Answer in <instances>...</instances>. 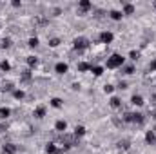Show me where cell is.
Instances as JSON below:
<instances>
[{
  "mask_svg": "<svg viewBox=\"0 0 156 154\" xmlns=\"http://www.w3.org/2000/svg\"><path fill=\"white\" fill-rule=\"evenodd\" d=\"M124 62H125V58L122 55H118V53H114V55H111L107 58V69H118L124 65Z\"/></svg>",
  "mask_w": 156,
  "mask_h": 154,
  "instance_id": "1",
  "label": "cell"
},
{
  "mask_svg": "<svg viewBox=\"0 0 156 154\" xmlns=\"http://www.w3.org/2000/svg\"><path fill=\"white\" fill-rule=\"evenodd\" d=\"M69 147L67 145H56V143H47V147H45V151H47V154H60V152H64V151H67Z\"/></svg>",
  "mask_w": 156,
  "mask_h": 154,
  "instance_id": "2",
  "label": "cell"
},
{
  "mask_svg": "<svg viewBox=\"0 0 156 154\" xmlns=\"http://www.w3.org/2000/svg\"><path fill=\"white\" fill-rule=\"evenodd\" d=\"M73 45H74V49H76V51H84V49H87V47H89V40H87V38H84V36L74 38Z\"/></svg>",
  "mask_w": 156,
  "mask_h": 154,
  "instance_id": "3",
  "label": "cell"
},
{
  "mask_svg": "<svg viewBox=\"0 0 156 154\" xmlns=\"http://www.w3.org/2000/svg\"><path fill=\"white\" fill-rule=\"evenodd\" d=\"M78 8H80V15H85L87 11L93 9V4L89 2V0H80V2H78Z\"/></svg>",
  "mask_w": 156,
  "mask_h": 154,
  "instance_id": "4",
  "label": "cell"
},
{
  "mask_svg": "<svg viewBox=\"0 0 156 154\" xmlns=\"http://www.w3.org/2000/svg\"><path fill=\"white\" fill-rule=\"evenodd\" d=\"M113 38H114V36H113V33H111V31H104V33H100V42H102V44H105V45H107V44H111V42H113Z\"/></svg>",
  "mask_w": 156,
  "mask_h": 154,
  "instance_id": "5",
  "label": "cell"
},
{
  "mask_svg": "<svg viewBox=\"0 0 156 154\" xmlns=\"http://www.w3.org/2000/svg\"><path fill=\"white\" fill-rule=\"evenodd\" d=\"M67 69H69V67H67V64H64V62H58V64L55 65V71L58 73V75H65Z\"/></svg>",
  "mask_w": 156,
  "mask_h": 154,
  "instance_id": "6",
  "label": "cell"
},
{
  "mask_svg": "<svg viewBox=\"0 0 156 154\" xmlns=\"http://www.w3.org/2000/svg\"><path fill=\"white\" fill-rule=\"evenodd\" d=\"M145 142L149 145H156V132L154 131H149L147 134H145Z\"/></svg>",
  "mask_w": 156,
  "mask_h": 154,
  "instance_id": "7",
  "label": "cell"
},
{
  "mask_svg": "<svg viewBox=\"0 0 156 154\" xmlns=\"http://www.w3.org/2000/svg\"><path fill=\"white\" fill-rule=\"evenodd\" d=\"M144 122H145V118H144V114H142V112H133V123L142 125Z\"/></svg>",
  "mask_w": 156,
  "mask_h": 154,
  "instance_id": "8",
  "label": "cell"
},
{
  "mask_svg": "<svg viewBox=\"0 0 156 154\" xmlns=\"http://www.w3.org/2000/svg\"><path fill=\"white\" fill-rule=\"evenodd\" d=\"M55 129H56L58 132H65V129H67V122H64V120H58V122L55 123Z\"/></svg>",
  "mask_w": 156,
  "mask_h": 154,
  "instance_id": "9",
  "label": "cell"
},
{
  "mask_svg": "<svg viewBox=\"0 0 156 154\" xmlns=\"http://www.w3.org/2000/svg\"><path fill=\"white\" fill-rule=\"evenodd\" d=\"M15 152H16V145H13V143L4 145V154H15Z\"/></svg>",
  "mask_w": 156,
  "mask_h": 154,
  "instance_id": "10",
  "label": "cell"
},
{
  "mask_svg": "<svg viewBox=\"0 0 156 154\" xmlns=\"http://www.w3.org/2000/svg\"><path fill=\"white\" fill-rule=\"evenodd\" d=\"M11 116V111L8 107H0V120H8Z\"/></svg>",
  "mask_w": 156,
  "mask_h": 154,
  "instance_id": "11",
  "label": "cell"
},
{
  "mask_svg": "<svg viewBox=\"0 0 156 154\" xmlns=\"http://www.w3.org/2000/svg\"><path fill=\"white\" fill-rule=\"evenodd\" d=\"M91 67H93V65H91V64H87V62H80V64H78V71H80V73L91 71Z\"/></svg>",
  "mask_w": 156,
  "mask_h": 154,
  "instance_id": "12",
  "label": "cell"
},
{
  "mask_svg": "<svg viewBox=\"0 0 156 154\" xmlns=\"http://www.w3.org/2000/svg\"><path fill=\"white\" fill-rule=\"evenodd\" d=\"M131 102H133V105H138V107H142V105H144V98H142L140 94H134V96L131 98Z\"/></svg>",
  "mask_w": 156,
  "mask_h": 154,
  "instance_id": "13",
  "label": "cell"
},
{
  "mask_svg": "<svg viewBox=\"0 0 156 154\" xmlns=\"http://www.w3.org/2000/svg\"><path fill=\"white\" fill-rule=\"evenodd\" d=\"M85 134V127L84 125H76V127H74V136H84Z\"/></svg>",
  "mask_w": 156,
  "mask_h": 154,
  "instance_id": "14",
  "label": "cell"
},
{
  "mask_svg": "<svg viewBox=\"0 0 156 154\" xmlns=\"http://www.w3.org/2000/svg\"><path fill=\"white\" fill-rule=\"evenodd\" d=\"M109 16H111L113 20H116V22H118V20H122V16H124V13L114 9V11H111V13H109Z\"/></svg>",
  "mask_w": 156,
  "mask_h": 154,
  "instance_id": "15",
  "label": "cell"
},
{
  "mask_svg": "<svg viewBox=\"0 0 156 154\" xmlns=\"http://www.w3.org/2000/svg\"><path fill=\"white\" fill-rule=\"evenodd\" d=\"M35 116L36 118H44L45 116V107H42V105L36 107V109H35Z\"/></svg>",
  "mask_w": 156,
  "mask_h": 154,
  "instance_id": "16",
  "label": "cell"
},
{
  "mask_svg": "<svg viewBox=\"0 0 156 154\" xmlns=\"http://www.w3.org/2000/svg\"><path fill=\"white\" fill-rule=\"evenodd\" d=\"M134 13V5L133 4H125L124 5V15H133Z\"/></svg>",
  "mask_w": 156,
  "mask_h": 154,
  "instance_id": "17",
  "label": "cell"
},
{
  "mask_svg": "<svg viewBox=\"0 0 156 154\" xmlns=\"http://www.w3.org/2000/svg\"><path fill=\"white\" fill-rule=\"evenodd\" d=\"M91 73L94 76H102V73H104V67H100V65H94V67H91Z\"/></svg>",
  "mask_w": 156,
  "mask_h": 154,
  "instance_id": "18",
  "label": "cell"
},
{
  "mask_svg": "<svg viewBox=\"0 0 156 154\" xmlns=\"http://www.w3.org/2000/svg\"><path fill=\"white\" fill-rule=\"evenodd\" d=\"M27 65L33 69V67H36L38 65V60H36V56H27Z\"/></svg>",
  "mask_w": 156,
  "mask_h": 154,
  "instance_id": "19",
  "label": "cell"
},
{
  "mask_svg": "<svg viewBox=\"0 0 156 154\" xmlns=\"http://www.w3.org/2000/svg\"><path fill=\"white\" fill-rule=\"evenodd\" d=\"M120 105H122V102H120V98H116V96H113V98H111V107H113V109H118Z\"/></svg>",
  "mask_w": 156,
  "mask_h": 154,
  "instance_id": "20",
  "label": "cell"
},
{
  "mask_svg": "<svg viewBox=\"0 0 156 154\" xmlns=\"http://www.w3.org/2000/svg\"><path fill=\"white\" fill-rule=\"evenodd\" d=\"M118 147L122 151H127L129 149V140H122V142H118Z\"/></svg>",
  "mask_w": 156,
  "mask_h": 154,
  "instance_id": "21",
  "label": "cell"
},
{
  "mask_svg": "<svg viewBox=\"0 0 156 154\" xmlns=\"http://www.w3.org/2000/svg\"><path fill=\"white\" fill-rule=\"evenodd\" d=\"M0 69H2V71H5V73H8V71L11 69V64L8 62V60H4V62H2V64H0Z\"/></svg>",
  "mask_w": 156,
  "mask_h": 154,
  "instance_id": "22",
  "label": "cell"
},
{
  "mask_svg": "<svg viewBox=\"0 0 156 154\" xmlns=\"http://www.w3.org/2000/svg\"><path fill=\"white\" fill-rule=\"evenodd\" d=\"M51 105L58 109V107H62V100H60V98H51Z\"/></svg>",
  "mask_w": 156,
  "mask_h": 154,
  "instance_id": "23",
  "label": "cell"
},
{
  "mask_svg": "<svg viewBox=\"0 0 156 154\" xmlns=\"http://www.w3.org/2000/svg\"><path fill=\"white\" fill-rule=\"evenodd\" d=\"M60 45V38H51L49 40V47H58Z\"/></svg>",
  "mask_w": 156,
  "mask_h": 154,
  "instance_id": "24",
  "label": "cell"
},
{
  "mask_svg": "<svg viewBox=\"0 0 156 154\" xmlns=\"http://www.w3.org/2000/svg\"><path fill=\"white\" fill-rule=\"evenodd\" d=\"M27 45H29V47H36V45H38V38H36V36H33V38H29V42H27Z\"/></svg>",
  "mask_w": 156,
  "mask_h": 154,
  "instance_id": "25",
  "label": "cell"
},
{
  "mask_svg": "<svg viewBox=\"0 0 156 154\" xmlns=\"http://www.w3.org/2000/svg\"><path fill=\"white\" fill-rule=\"evenodd\" d=\"M124 122L133 123V112H125V114H124Z\"/></svg>",
  "mask_w": 156,
  "mask_h": 154,
  "instance_id": "26",
  "label": "cell"
},
{
  "mask_svg": "<svg viewBox=\"0 0 156 154\" xmlns=\"http://www.w3.org/2000/svg\"><path fill=\"white\" fill-rule=\"evenodd\" d=\"M129 58H131V60H138L140 58V53L138 51H131V53H129Z\"/></svg>",
  "mask_w": 156,
  "mask_h": 154,
  "instance_id": "27",
  "label": "cell"
},
{
  "mask_svg": "<svg viewBox=\"0 0 156 154\" xmlns=\"http://www.w3.org/2000/svg\"><path fill=\"white\" fill-rule=\"evenodd\" d=\"M13 96H15L16 100H22L25 94H24V91H15V92H13Z\"/></svg>",
  "mask_w": 156,
  "mask_h": 154,
  "instance_id": "28",
  "label": "cell"
},
{
  "mask_svg": "<svg viewBox=\"0 0 156 154\" xmlns=\"http://www.w3.org/2000/svg\"><path fill=\"white\" fill-rule=\"evenodd\" d=\"M9 45H11V40L9 38H4L2 42H0V47H9Z\"/></svg>",
  "mask_w": 156,
  "mask_h": 154,
  "instance_id": "29",
  "label": "cell"
},
{
  "mask_svg": "<svg viewBox=\"0 0 156 154\" xmlns=\"http://www.w3.org/2000/svg\"><path fill=\"white\" fill-rule=\"evenodd\" d=\"M104 91L107 92V94H111V92L114 91V87H113V85H109V84H105V85H104Z\"/></svg>",
  "mask_w": 156,
  "mask_h": 154,
  "instance_id": "30",
  "label": "cell"
},
{
  "mask_svg": "<svg viewBox=\"0 0 156 154\" xmlns=\"http://www.w3.org/2000/svg\"><path fill=\"white\" fill-rule=\"evenodd\" d=\"M124 73H125V75H133L134 67H133V65H127V67H124Z\"/></svg>",
  "mask_w": 156,
  "mask_h": 154,
  "instance_id": "31",
  "label": "cell"
},
{
  "mask_svg": "<svg viewBox=\"0 0 156 154\" xmlns=\"http://www.w3.org/2000/svg\"><path fill=\"white\" fill-rule=\"evenodd\" d=\"M36 22H38V25H45V24H47V18H44V16H36Z\"/></svg>",
  "mask_w": 156,
  "mask_h": 154,
  "instance_id": "32",
  "label": "cell"
},
{
  "mask_svg": "<svg viewBox=\"0 0 156 154\" xmlns=\"http://www.w3.org/2000/svg\"><path fill=\"white\" fill-rule=\"evenodd\" d=\"M22 78H24V80H29V78H31V71H29V69L22 71Z\"/></svg>",
  "mask_w": 156,
  "mask_h": 154,
  "instance_id": "33",
  "label": "cell"
},
{
  "mask_svg": "<svg viewBox=\"0 0 156 154\" xmlns=\"http://www.w3.org/2000/svg\"><path fill=\"white\" fill-rule=\"evenodd\" d=\"M149 69H151V73H154V71H156V60H153V62H151V65H149Z\"/></svg>",
  "mask_w": 156,
  "mask_h": 154,
  "instance_id": "34",
  "label": "cell"
},
{
  "mask_svg": "<svg viewBox=\"0 0 156 154\" xmlns=\"http://www.w3.org/2000/svg\"><path fill=\"white\" fill-rule=\"evenodd\" d=\"M11 87H13V84H9V82H8V84H4L2 89H4V91H11Z\"/></svg>",
  "mask_w": 156,
  "mask_h": 154,
  "instance_id": "35",
  "label": "cell"
},
{
  "mask_svg": "<svg viewBox=\"0 0 156 154\" xmlns=\"http://www.w3.org/2000/svg\"><path fill=\"white\" fill-rule=\"evenodd\" d=\"M118 89H127V84L125 82H120L118 84Z\"/></svg>",
  "mask_w": 156,
  "mask_h": 154,
  "instance_id": "36",
  "label": "cell"
},
{
  "mask_svg": "<svg viewBox=\"0 0 156 154\" xmlns=\"http://www.w3.org/2000/svg\"><path fill=\"white\" fill-rule=\"evenodd\" d=\"M13 8H20V0H13Z\"/></svg>",
  "mask_w": 156,
  "mask_h": 154,
  "instance_id": "37",
  "label": "cell"
},
{
  "mask_svg": "<svg viewBox=\"0 0 156 154\" xmlns=\"http://www.w3.org/2000/svg\"><path fill=\"white\" fill-rule=\"evenodd\" d=\"M151 100H153V105H156V94H153V96H151Z\"/></svg>",
  "mask_w": 156,
  "mask_h": 154,
  "instance_id": "38",
  "label": "cell"
},
{
  "mask_svg": "<svg viewBox=\"0 0 156 154\" xmlns=\"http://www.w3.org/2000/svg\"><path fill=\"white\" fill-rule=\"evenodd\" d=\"M151 116H153V118H156V109H153V111H151Z\"/></svg>",
  "mask_w": 156,
  "mask_h": 154,
  "instance_id": "39",
  "label": "cell"
},
{
  "mask_svg": "<svg viewBox=\"0 0 156 154\" xmlns=\"http://www.w3.org/2000/svg\"><path fill=\"white\" fill-rule=\"evenodd\" d=\"M153 5H154V8H156V2H153Z\"/></svg>",
  "mask_w": 156,
  "mask_h": 154,
  "instance_id": "40",
  "label": "cell"
}]
</instances>
